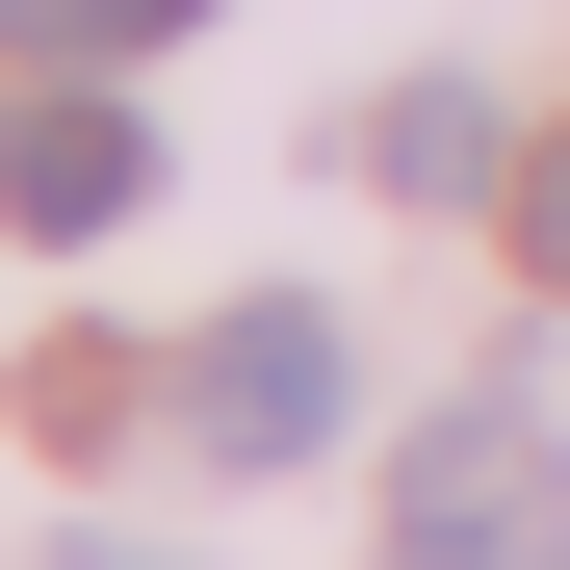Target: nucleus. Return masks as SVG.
Returning a JSON list of instances; mask_svg holds the SVG:
<instances>
[{
  "mask_svg": "<svg viewBox=\"0 0 570 570\" xmlns=\"http://www.w3.org/2000/svg\"><path fill=\"white\" fill-rule=\"evenodd\" d=\"M181 441H208V466H312L337 441V312H285V285L208 312V337H181Z\"/></svg>",
  "mask_w": 570,
  "mask_h": 570,
  "instance_id": "obj_2",
  "label": "nucleus"
},
{
  "mask_svg": "<svg viewBox=\"0 0 570 570\" xmlns=\"http://www.w3.org/2000/svg\"><path fill=\"white\" fill-rule=\"evenodd\" d=\"M0 208H27V234H130V208H156V130L105 105V78H52V105L0 130Z\"/></svg>",
  "mask_w": 570,
  "mask_h": 570,
  "instance_id": "obj_3",
  "label": "nucleus"
},
{
  "mask_svg": "<svg viewBox=\"0 0 570 570\" xmlns=\"http://www.w3.org/2000/svg\"><path fill=\"white\" fill-rule=\"evenodd\" d=\"M390 570H570V441L519 390H466L415 466H390Z\"/></svg>",
  "mask_w": 570,
  "mask_h": 570,
  "instance_id": "obj_1",
  "label": "nucleus"
},
{
  "mask_svg": "<svg viewBox=\"0 0 570 570\" xmlns=\"http://www.w3.org/2000/svg\"><path fill=\"white\" fill-rule=\"evenodd\" d=\"M363 156H390L415 208H466V181H493V208H519V130L466 105V78H390V105H363Z\"/></svg>",
  "mask_w": 570,
  "mask_h": 570,
  "instance_id": "obj_4",
  "label": "nucleus"
},
{
  "mask_svg": "<svg viewBox=\"0 0 570 570\" xmlns=\"http://www.w3.org/2000/svg\"><path fill=\"white\" fill-rule=\"evenodd\" d=\"M156 27H208V0H0V52H78V78H105V52H156Z\"/></svg>",
  "mask_w": 570,
  "mask_h": 570,
  "instance_id": "obj_5",
  "label": "nucleus"
},
{
  "mask_svg": "<svg viewBox=\"0 0 570 570\" xmlns=\"http://www.w3.org/2000/svg\"><path fill=\"white\" fill-rule=\"evenodd\" d=\"M519 259H544V285H570V130H544V156H519Z\"/></svg>",
  "mask_w": 570,
  "mask_h": 570,
  "instance_id": "obj_6",
  "label": "nucleus"
}]
</instances>
